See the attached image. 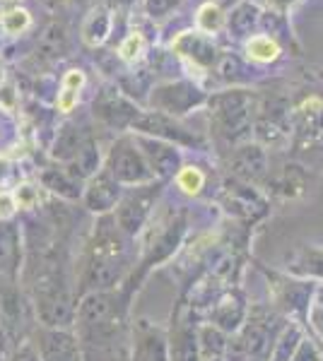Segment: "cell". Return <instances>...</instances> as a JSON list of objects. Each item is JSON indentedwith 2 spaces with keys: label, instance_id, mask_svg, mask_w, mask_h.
Returning a JSON list of instances; mask_svg holds the SVG:
<instances>
[{
  "label": "cell",
  "instance_id": "cell-1",
  "mask_svg": "<svg viewBox=\"0 0 323 361\" xmlns=\"http://www.w3.org/2000/svg\"><path fill=\"white\" fill-rule=\"evenodd\" d=\"M78 342L85 361H126V304L114 292H92L78 306Z\"/></svg>",
  "mask_w": 323,
  "mask_h": 361
},
{
  "label": "cell",
  "instance_id": "cell-2",
  "mask_svg": "<svg viewBox=\"0 0 323 361\" xmlns=\"http://www.w3.org/2000/svg\"><path fill=\"white\" fill-rule=\"evenodd\" d=\"M123 231L114 217H104L95 231V241L90 246L87 260L82 265V287H95L97 292H107L121 279L126 270L123 255Z\"/></svg>",
  "mask_w": 323,
  "mask_h": 361
},
{
  "label": "cell",
  "instance_id": "cell-3",
  "mask_svg": "<svg viewBox=\"0 0 323 361\" xmlns=\"http://www.w3.org/2000/svg\"><path fill=\"white\" fill-rule=\"evenodd\" d=\"M210 116H213L215 133L227 142L246 140L254 128L256 104L246 90L222 92L210 99Z\"/></svg>",
  "mask_w": 323,
  "mask_h": 361
},
{
  "label": "cell",
  "instance_id": "cell-4",
  "mask_svg": "<svg viewBox=\"0 0 323 361\" xmlns=\"http://www.w3.org/2000/svg\"><path fill=\"white\" fill-rule=\"evenodd\" d=\"M278 328L280 318L273 311L254 308L237 342L229 345V361H266L280 337Z\"/></svg>",
  "mask_w": 323,
  "mask_h": 361
},
{
  "label": "cell",
  "instance_id": "cell-5",
  "mask_svg": "<svg viewBox=\"0 0 323 361\" xmlns=\"http://www.w3.org/2000/svg\"><path fill=\"white\" fill-rule=\"evenodd\" d=\"M107 173L119 183L128 185H143L155 178V173H152L150 164L145 161V157L133 137H121L111 147L107 159Z\"/></svg>",
  "mask_w": 323,
  "mask_h": 361
},
{
  "label": "cell",
  "instance_id": "cell-6",
  "mask_svg": "<svg viewBox=\"0 0 323 361\" xmlns=\"http://www.w3.org/2000/svg\"><path fill=\"white\" fill-rule=\"evenodd\" d=\"M133 130H138L140 135H152L157 140L172 145H186V147H205V140L196 135L189 128H184L174 116L160 114V111H140L138 121L133 123Z\"/></svg>",
  "mask_w": 323,
  "mask_h": 361
},
{
  "label": "cell",
  "instance_id": "cell-7",
  "mask_svg": "<svg viewBox=\"0 0 323 361\" xmlns=\"http://www.w3.org/2000/svg\"><path fill=\"white\" fill-rule=\"evenodd\" d=\"M160 193V183H143L128 193L121 200L119 209H116L114 219L119 224V229L126 236H135L140 229H143L145 219L150 217V209L155 205V197Z\"/></svg>",
  "mask_w": 323,
  "mask_h": 361
},
{
  "label": "cell",
  "instance_id": "cell-8",
  "mask_svg": "<svg viewBox=\"0 0 323 361\" xmlns=\"http://www.w3.org/2000/svg\"><path fill=\"white\" fill-rule=\"evenodd\" d=\"M205 102V94L193 82H167L152 90L150 106L167 116H184L191 109L201 106Z\"/></svg>",
  "mask_w": 323,
  "mask_h": 361
},
{
  "label": "cell",
  "instance_id": "cell-9",
  "mask_svg": "<svg viewBox=\"0 0 323 361\" xmlns=\"http://www.w3.org/2000/svg\"><path fill=\"white\" fill-rule=\"evenodd\" d=\"M133 140L140 147V152H143L145 161L150 164L155 176L164 178V176H174V173H179L181 154H179V149H176V145L164 142V140H157V137H145V135H140V133Z\"/></svg>",
  "mask_w": 323,
  "mask_h": 361
},
{
  "label": "cell",
  "instance_id": "cell-10",
  "mask_svg": "<svg viewBox=\"0 0 323 361\" xmlns=\"http://www.w3.org/2000/svg\"><path fill=\"white\" fill-rule=\"evenodd\" d=\"M95 116L109 128H133L140 111L128 99H123L119 92L107 90L95 102Z\"/></svg>",
  "mask_w": 323,
  "mask_h": 361
},
{
  "label": "cell",
  "instance_id": "cell-11",
  "mask_svg": "<svg viewBox=\"0 0 323 361\" xmlns=\"http://www.w3.org/2000/svg\"><path fill=\"white\" fill-rule=\"evenodd\" d=\"M131 361H169L167 337L160 328L140 320L133 328V357Z\"/></svg>",
  "mask_w": 323,
  "mask_h": 361
},
{
  "label": "cell",
  "instance_id": "cell-12",
  "mask_svg": "<svg viewBox=\"0 0 323 361\" xmlns=\"http://www.w3.org/2000/svg\"><path fill=\"white\" fill-rule=\"evenodd\" d=\"M174 51L198 68H213L215 63L220 61V51H217V46L213 44V39L203 32L181 34V37L174 42Z\"/></svg>",
  "mask_w": 323,
  "mask_h": 361
},
{
  "label": "cell",
  "instance_id": "cell-13",
  "mask_svg": "<svg viewBox=\"0 0 323 361\" xmlns=\"http://www.w3.org/2000/svg\"><path fill=\"white\" fill-rule=\"evenodd\" d=\"M39 359L41 361H85L80 342L63 330H44L39 335Z\"/></svg>",
  "mask_w": 323,
  "mask_h": 361
},
{
  "label": "cell",
  "instance_id": "cell-14",
  "mask_svg": "<svg viewBox=\"0 0 323 361\" xmlns=\"http://www.w3.org/2000/svg\"><path fill=\"white\" fill-rule=\"evenodd\" d=\"M119 197H121V183L111 178L107 171H102V173H97V176H92L90 185H87L85 205L90 207L92 212L104 214L119 202Z\"/></svg>",
  "mask_w": 323,
  "mask_h": 361
},
{
  "label": "cell",
  "instance_id": "cell-15",
  "mask_svg": "<svg viewBox=\"0 0 323 361\" xmlns=\"http://www.w3.org/2000/svg\"><path fill=\"white\" fill-rule=\"evenodd\" d=\"M266 166H268L266 152H263V147H258V145H244V147H239L237 152L232 154L234 173L244 180L261 178L263 173H266Z\"/></svg>",
  "mask_w": 323,
  "mask_h": 361
},
{
  "label": "cell",
  "instance_id": "cell-16",
  "mask_svg": "<svg viewBox=\"0 0 323 361\" xmlns=\"http://www.w3.org/2000/svg\"><path fill=\"white\" fill-rule=\"evenodd\" d=\"M111 27H114L111 10L99 3L97 8L90 10V15H87L85 22H82V42L87 46H92V49H97V46H102L109 39Z\"/></svg>",
  "mask_w": 323,
  "mask_h": 361
},
{
  "label": "cell",
  "instance_id": "cell-17",
  "mask_svg": "<svg viewBox=\"0 0 323 361\" xmlns=\"http://www.w3.org/2000/svg\"><path fill=\"white\" fill-rule=\"evenodd\" d=\"M261 22V10H258L256 3H249V0H242L237 8H232V13L227 17V27L234 37H249L254 34V29Z\"/></svg>",
  "mask_w": 323,
  "mask_h": 361
},
{
  "label": "cell",
  "instance_id": "cell-18",
  "mask_svg": "<svg viewBox=\"0 0 323 361\" xmlns=\"http://www.w3.org/2000/svg\"><path fill=\"white\" fill-rule=\"evenodd\" d=\"M169 361H201V347L198 335L191 328H179L172 335L169 345Z\"/></svg>",
  "mask_w": 323,
  "mask_h": 361
},
{
  "label": "cell",
  "instance_id": "cell-19",
  "mask_svg": "<svg viewBox=\"0 0 323 361\" xmlns=\"http://www.w3.org/2000/svg\"><path fill=\"white\" fill-rule=\"evenodd\" d=\"M283 49H280V42L268 34H254V37L246 42V56L256 63H273L278 61Z\"/></svg>",
  "mask_w": 323,
  "mask_h": 361
},
{
  "label": "cell",
  "instance_id": "cell-20",
  "mask_svg": "<svg viewBox=\"0 0 323 361\" xmlns=\"http://www.w3.org/2000/svg\"><path fill=\"white\" fill-rule=\"evenodd\" d=\"M198 347H201V361H222V354L227 349L225 335L217 325H205L198 333Z\"/></svg>",
  "mask_w": 323,
  "mask_h": 361
},
{
  "label": "cell",
  "instance_id": "cell-21",
  "mask_svg": "<svg viewBox=\"0 0 323 361\" xmlns=\"http://www.w3.org/2000/svg\"><path fill=\"white\" fill-rule=\"evenodd\" d=\"M85 85V75L80 70H68V75L63 78L61 92H58V111L68 114L73 111V106L78 104V94H80V87Z\"/></svg>",
  "mask_w": 323,
  "mask_h": 361
},
{
  "label": "cell",
  "instance_id": "cell-22",
  "mask_svg": "<svg viewBox=\"0 0 323 361\" xmlns=\"http://www.w3.org/2000/svg\"><path fill=\"white\" fill-rule=\"evenodd\" d=\"M66 29L61 25H51L49 29L44 32L39 42V49H37V56H49V58H61L66 54Z\"/></svg>",
  "mask_w": 323,
  "mask_h": 361
},
{
  "label": "cell",
  "instance_id": "cell-23",
  "mask_svg": "<svg viewBox=\"0 0 323 361\" xmlns=\"http://www.w3.org/2000/svg\"><path fill=\"white\" fill-rule=\"evenodd\" d=\"M196 22H198V32H203V34H208V37H213V34H217L222 27L227 25V17H225V13H222L220 8H215V5H210V3H205L203 8L198 10Z\"/></svg>",
  "mask_w": 323,
  "mask_h": 361
},
{
  "label": "cell",
  "instance_id": "cell-24",
  "mask_svg": "<svg viewBox=\"0 0 323 361\" xmlns=\"http://www.w3.org/2000/svg\"><path fill=\"white\" fill-rule=\"evenodd\" d=\"M302 340H304L302 330H299V328H287L285 333L278 337V342H275L273 361H292L297 347L302 345Z\"/></svg>",
  "mask_w": 323,
  "mask_h": 361
},
{
  "label": "cell",
  "instance_id": "cell-25",
  "mask_svg": "<svg viewBox=\"0 0 323 361\" xmlns=\"http://www.w3.org/2000/svg\"><path fill=\"white\" fill-rule=\"evenodd\" d=\"M0 27H3L5 34L17 37V34L27 32V29L32 27V17H29L25 8H13V10H8V13H3V17H0Z\"/></svg>",
  "mask_w": 323,
  "mask_h": 361
},
{
  "label": "cell",
  "instance_id": "cell-26",
  "mask_svg": "<svg viewBox=\"0 0 323 361\" xmlns=\"http://www.w3.org/2000/svg\"><path fill=\"white\" fill-rule=\"evenodd\" d=\"M176 180H179V188L184 190V193L198 195L203 188V183H205V176L201 173V169L184 166V169H179V173H176Z\"/></svg>",
  "mask_w": 323,
  "mask_h": 361
},
{
  "label": "cell",
  "instance_id": "cell-27",
  "mask_svg": "<svg viewBox=\"0 0 323 361\" xmlns=\"http://www.w3.org/2000/svg\"><path fill=\"white\" fill-rule=\"evenodd\" d=\"M297 270L323 277V250H302L299 253Z\"/></svg>",
  "mask_w": 323,
  "mask_h": 361
},
{
  "label": "cell",
  "instance_id": "cell-28",
  "mask_svg": "<svg viewBox=\"0 0 323 361\" xmlns=\"http://www.w3.org/2000/svg\"><path fill=\"white\" fill-rule=\"evenodd\" d=\"M145 49V39L140 32H131L126 39H123V44L119 46V56L123 58V61H135L140 54H143Z\"/></svg>",
  "mask_w": 323,
  "mask_h": 361
},
{
  "label": "cell",
  "instance_id": "cell-29",
  "mask_svg": "<svg viewBox=\"0 0 323 361\" xmlns=\"http://www.w3.org/2000/svg\"><path fill=\"white\" fill-rule=\"evenodd\" d=\"M181 5V0H145V13H148L152 20H160V17H167L172 10H176Z\"/></svg>",
  "mask_w": 323,
  "mask_h": 361
},
{
  "label": "cell",
  "instance_id": "cell-30",
  "mask_svg": "<svg viewBox=\"0 0 323 361\" xmlns=\"http://www.w3.org/2000/svg\"><path fill=\"white\" fill-rule=\"evenodd\" d=\"M292 361H321L319 349L314 347V342L302 340V345L297 347V352H295V357H292Z\"/></svg>",
  "mask_w": 323,
  "mask_h": 361
},
{
  "label": "cell",
  "instance_id": "cell-31",
  "mask_svg": "<svg viewBox=\"0 0 323 361\" xmlns=\"http://www.w3.org/2000/svg\"><path fill=\"white\" fill-rule=\"evenodd\" d=\"M15 200L10 193H0V219H8L15 212Z\"/></svg>",
  "mask_w": 323,
  "mask_h": 361
},
{
  "label": "cell",
  "instance_id": "cell-32",
  "mask_svg": "<svg viewBox=\"0 0 323 361\" xmlns=\"http://www.w3.org/2000/svg\"><path fill=\"white\" fill-rule=\"evenodd\" d=\"M13 361H41V359H39V352H34V347L25 345V347H20L15 352Z\"/></svg>",
  "mask_w": 323,
  "mask_h": 361
},
{
  "label": "cell",
  "instance_id": "cell-33",
  "mask_svg": "<svg viewBox=\"0 0 323 361\" xmlns=\"http://www.w3.org/2000/svg\"><path fill=\"white\" fill-rule=\"evenodd\" d=\"M268 3V8L273 10V13H278V15H285L287 10L292 8V5L297 3V0H266Z\"/></svg>",
  "mask_w": 323,
  "mask_h": 361
},
{
  "label": "cell",
  "instance_id": "cell-34",
  "mask_svg": "<svg viewBox=\"0 0 323 361\" xmlns=\"http://www.w3.org/2000/svg\"><path fill=\"white\" fill-rule=\"evenodd\" d=\"M133 3L135 0H102V5L109 10H126V8H131Z\"/></svg>",
  "mask_w": 323,
  "mask_h": 361
},
{
  "label": "cell",
  "instance_id": "cell-35",
  "mask_svg": "<svg viewBox=\"0 0 323 361\" xmlns=\"http://www.w3.org/2000/svg\"><path fill=\"white\" fill-rule=\"evenodd\" d=\"M210 5H215V8H220L222 13H225V10H232V8H237L239 3H242V0H208Z\"/></svg>",
  "mask_w": 323,
  "mask_h": 361
},
{
  "label": "cell",
  "instance_id": "cell-36",
  "mask_svg": "<svg viewBox=\"0 0 323 361\" xmlns=\"http://www.w3.org/2000/svg\"><path fill=\"white\" fill-rule=\"evenodd\" d=\"M5 173H8V161L0 159V178H5Z\"/></svg>",
  "mask_w": 323,
  "mask_h": 361
},
{
  "label": "cell",
  "instance_id": "cell-37",
  "mask_svg": "<svg viewBox=\"0 0 323 361\" xmlns=\"http://www.w3.org/2000/svg\"><path fill=\"white\" fill-rule=\"evenodd\" d=\"M63 3H70V5H85V3H90V0H63Z\"/></svg>",
  "mask_w": 323,
  "mask_h": 361
}]
</instances>
